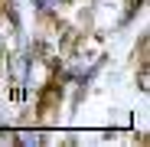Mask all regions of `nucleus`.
<instances>
[{"mask_svg":"<svg viewBox=\"0 0 150 147\" xmlns=\"http://www.w3.org/2000/svg\"><path fill=\"white\" fill-rule=\"evenodd\" d=\"M59 102H62V88L52 82V85H46L42 88V98H39V114H49L52 108H59Z\"/></svg>","mask_w":150,"mask_h":147,"instance_id":"obj_1","label":"nucleus"},{"mask_svg":"<svg viewBox=\"0 0 150 147\" xmlns=\"http://www.w3.org/2000/svg\"><path fill=\"white\" fill-rule=\"evenodd\" d=\"M131 4H140V0H131Z\"/></svg>","mask_w":150,"mask_h":147,"instance_id":"obj_2","label":"nucleus"}]
</instances>
